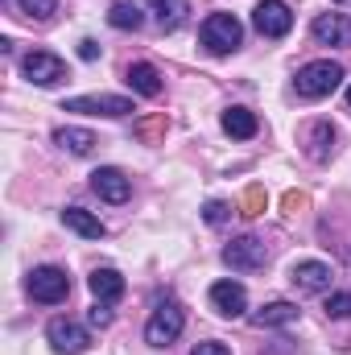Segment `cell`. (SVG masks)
Instances as JSON below:
<instances>
[{
    "mask_svg": "<svg viewBox=\"0 0 351 355\" xmlns=\"http://www.w3.org/2000/svg\"><path fill=\"white\" fill-rule=\"evenodd\" d=\"M343 83V67L339 62H331V58H318V62H306L298 75H293V87L302 99H323V95H331V91Z\"/></svg>",
    "mask_w": 351,
    "mask_h": 355,
    "instance_id": "1",
    "label": "cell"
},
{
    "mask_svg": "<svg viewBox=\"0 0 351 355\" xmlns=\"http://www.w3.org/2000/svg\"><path fill=\"white\" fill-rule=\"evenodd\" d=\"M182 327H186V310L178 306L174 297H166V302H157V310L145 322V343L162 352V347H170L178 335H182Z\"/></svg>",
    "mask_w": 351,
    "mask_h": 355,
    "instance_id": "2",
    "label": "cell"
},
{
    "mask_svg": "<svg viewBox=\"0 0 351 355\" xmlns=\"http://www.w3.org/2000/svg\"><path fill=\"white\" fill-rule=\"evenodd\" d=\"M198 37H203V46H207L211 54H232V50H240V42H244V25H240L232 12H211V17L203 21Z\"/></svg>",
    "mask_w": 351,
    "mask_h": 355,
    "instance_id": "3",
    "label": "cell"
},
{
    "mask_svg": "<svg viewBox=\"0 0 351 355\" xmlns=\"http://www.w3.org/2000/svg\"><path fill=\"white\" fill-rule=\"evenodd\" d=\"M25 289H29L33 302H42V306H58V302H67V293H71V277H67L58 265H37L33 272H29Z\"/></svg>",
    "mask_w": 351,
    "mask_h": 355,
    "instance_id": "4",
    "label": "cell"
},
{
    "mask_svg": "<svg viewBox=\"0 0 351 355\" xmlns=\"http://www.w3.org/2000/svg\"><path fill=\"white\" fill-rule=\"evenodd\" d=\"M21 75H25L33 87H54V83L67 79V62H62L58 54H50V50H33V54L21 58Z\"/></svg>",
    "mask_w": 351,
    "mask_h": 355,
    "instance_id": "5",
    "label": "cell"
},
{
    "mask_svg": "<svg viewBox=\"0 0 351 355\" xmlns=\"http://www.w3.org/2000/svg\"><path fill=\"white\" fill-rule=\"evenodd\" d=\"M62 112H83V116L120 120V116H132V99L128 95H75V99L62 103Z\"/></svg>",
    "mask_w": 351,
    "mask_h": 355,
    "instance_id": "6",
    "label": "cell"
},
{
    "mask_svg": "<svg viewBox=\"0 0 351 355\" xmlns=\"http://www.w3.org/2000/svg\"><path fill=\"white\" fill-rule=\"evenodd\" d=\"M46 339H50V347H54L58 355H79V352L91 347V335L75 322V318H50Z\"/></svg>",
    "mask_w": 351,
    "mask_h": 355,
    "instance_id": "7",
    "label": "cell"
},
{
    "mask_svg": "<svg viewBox=\"0 0 351 355\" xmlns=\"http://www.w3.org/2000/svg\"><path fill=\"white\" fill-rule=\"evenodd\" d=\"M252 25H257L261 37H285L293 29V12H289L285 0H261L252 8Z\"/></svg>",
    "mask_w": 351,
    "mask_h": 355,
    "instance_id": "8",
    "label": "cell"
},
{
    "mask_svg": "<svg viewBox=\"0 0 351 355\" xmlns=\"http://www.w3.org/2000/svg\"><path fill=\"white\" fill-rule=\"evenodd\" d=\"M264 261H268V252H264V240H257V236H240L223 248V265L236 272H257V268H264Z\"/></svg>",
    "mask_w": 351,
    "mask_h": 355,
    "instance_id": "9",
    "label": "cell"
},
{
    "mask_svg": "<svg viewBox=\"0 0 351 355\" xmlns=\"http://www.w3.org/2000/svg\"><path fill=\"white\" fill-rule=\"evenodd\" d=\"M310 33H314L318 46H339V50H348L351 46V17L348 12H318L314 25H310Z\"/></svg>",
    "mask_w": 351,
    "mask_h": 355,
    "instance_id": "10",
    "label": "cell"
},
{
    "mask_svg": "<svg viewBox=\"0 0 351 355\" xmlns=\"http://www.w3.org/2000/svg\"><path fill=\"white\" fill-rule=\"evenodd\" d=\"M211 310L223 318H240L248 310V289L240 281H215L211 285Z\"/></svg>",
    "mask_w": 351,
    "mask_h": 355,
    "instance_id": "11",
    "label": "cell"
},
{
    "mask_svg": "<svg viewBox=\"0 0 351 355\" xmlns=\"http://www.w3.org/2000/svg\"><path fill=\"white\" fill-rule=\"evenodd\" d=\"M91 190H95L103 202H112V207H120V202H128V198H132V182L120 174L116 166L95 170V174H91Z\"/></svg>",
    "mask_w": 351,
    "mask_h": 355,
    "instance_id": "12",
    "label": "cell"
},
{
    "mask_svg": "<svg viewBox=\"0 0 351 355\" xmlns=\"http://www.w3.org/2000/svg\"><path fill=\"white\" fill-rule=\"evenodd\" d=\"M331 265H323V261H298V265L289 268V281L302 289V293H323V289H331Z\"/></svg>",
    "mask_w": 351,
    "mask_h": 355,
    "instance_id": "13",
    "label": "cell"
},
{
    "mask_svg": "<svg viewBox=\"0 0 351 355\" xmlns=\"http://www.w3.org/2000/svg\"><path fill=\"white\" fill-rule=\"evenodd\" d=\"M124 83L137 91V95H145V99L162 95V75H157V67H153V62H132V67L124 71Z\"/></svg>",
    "mask_w": 351,
    "mask_h": 355,
    "instance_id": "14",
    "label": "cell"
},
{
    "mask_svg": "<svg viewBox=\"0 0 351 355\" xmlns=\"http://www.w3.org/2000/svg\"><path fill=\"white\" fill-rule=\"evenodd\" d=\"M223 132L236 137V141H252V137L261 132V120H257V112H248V107H228V112H223Z\"/></svg>",
    "mask_w": 351,
    "mask_h": 355,
    "instance_id": "15",
    "label": "cell"
},
{
    "mask_svg": "<svg viewBox=\"0 0 351 355\" xmlns=\"http://www.w3.org/2000/svg\"><path fill=\"white\" fill-rule=\"evenodd\" d=\"M87 285H91V293H95V302H120L124 297V277L116 268H95Z\"/></svg>",
    "mask_w": 351,
    "mask_h": 355,
    "instance_id": "16",
    "label": "cell"
},
{
    "mask_svg": "<svg viewBox=\"0 0 351 355\" xmlns=\"http://www.w3.org/2000/svg\"><path fill=\"white\" fill-rule=\"evenodd\" d=\"M149 8H153V17H157V25L166 29V33H174L186 25V12H190V0H149Z\"/></svg>",
    "mask_w": 351,
    "mask_h": 355,
    "instance_id": "17",
    "label": "cell"
},
{
    "mask_svg": "<svg viewBox=\"0 0 351 355\" xmlns=\"http://www.w3.org/2000/svg\"><path fill=\"white\" fill-rule=\"evenodd\" d=\"M289 322H298V306L293 302H268L261 306L257 314H252V327H289Z\"/></svg>",
    "mask_w": 351,
    "mask_h": 355,
    "instance_id": "18",
    "label": "cell"
},
{
    "mask_svg": "<svg viewBox=\"0 0 351 355\" xmlns=\"http://www.w3.org/2000/svg\"><path fill=\"white\" fill-rule=\"evenodd\" d=\"M62 223H67L75 236H83V240H99V236H103L99 215H91V211H83V207H67V211H62Z\"/></svg>",
    "mask_w": 351,
    "mask_h": 355,
    "instance_id": "19",
    "label": "cell"
},
{
    "mask_svg": "<svg viewBox=\"0 0 351 355\" xmlns=\"http://www.w3.org/2000/svg\"><path fill=\"white\" fill-rule=\"evenodd\" d=\"M54 145H62L75 157H87L99 141H95V132H87V128H54Z\"/></svg>",
    "mask_w": 351,
    "mask_h": 355,
    "instance_id": "20",
    "label": "cell"
},
{
    "mask_svg": "<svg viewBox=\"0 0 351 355\" xmlns=\"http://www.w3.org/2000/svg\"><path fill=\"white\" fill-rule=\"evenodd\" d=\"M141 21H145V17H141V8H137L132 0H116V4L108 8V25H112V29H124V33H128V29H141Z\"/></svg>",
    "mask_w": 351,
    "mask_h": 355,
    "instance_id": "21",
    "label": "cell"
},
{
    "mask_svg": "<svg viewBox=\"0 0 351 355\" xmlns=\"http://www.w3.org/2000/svg\"><path fill=\"white\" fill-rule=\"evenodd\" d=\"M306 145H310L306 153H310L314 162H327V157H331V149H335V128H331L327 120H318V124L310 128V141H306Z\"/></svg>",
    "mask_w": 351,
    "mask_h": 355,
    "instance_id": "22",
    "label": "cell"
},
{
    "mask_svg": "<svg viewBox=\"0 0 351 355\" xmlns=\"http://www.w3.org/2000/svg\"><path fill=\"white\" fill-rule=\"evenodd\" d=\"M17 8L25 17H33V21H50L58 12V0H17Z\"/></svg>",
    "mask_w": 351,
    "mask_h": 355,
    "instance_id": "23",
    "label": "cell"
},
{
    "mask_svg": "<svg viewBox=\"0 0 351 355\" xmlns=\"http://www.w3.org/2000/svg\"><path fill=\"white\" fill-rule=\"evenodd\" d=\"M327 314H331V318H351V289L327 297Z\"/></svg>",
    "mask_w": 351,
    "mask_h": 355,
    "instance_id": "24",
    "label": "cell"
},
{
    "mask_svg": "<svg viewBox=\"0 0 351 355\" xmlns=\"http://www.w3.org/2000/svg\"><path fill=\"white\" fill-rule=\"evenodd\" d=\"M228 215H232V207H228V202H219V198H211V202L203 207V219H207L211 227H219V223H228Z\"/></svg>",
    "mask_w": 351,
    "mask_h": 355,
    "instance_id": "25",
    "label": "cell"
},
{
    "mask_svg": "<svg viewBox=\"0 0 351 355\" xmlns=\"http://www.w3.org/2000/svg\"><path fill=\"white\" fill-rule=\"evenodd\" d=\"M261 211H264V190H261V186H252V190L244 194V202H240V215H248V219H252V215H261Z\"/></svg>",
    "mask_w": 351,
    "mask_h": 355,
    "instance_id": "26",
    "label": "cell"
},
{
    "mask_svg": "<svg viewBox=\"0 0 351 355\" xmlns=\"http://www.w3.org/2000/svg\"><path fill=\"white\" fill-rule=\"evenodd\" d=\"M87 318H91V327H112V302H95Z\"/></svg>",
    "mask_w": 351,
    "mask_h": 355,
    "instance_id": "27",
    "label": "cell"
},
{
    "mask_svg": "<svg viewBox=\"0 0 351 355\" xmlns=\"http://www.w3.org/2000/svg\"><path fill=\"white\" fill-rule=\"evenodd\" d=\"M190 355H232V347H228V343H215V339H207V343H198Z\"/></svg>",
    "mask_w": 351,
    "mask_h": 355,
    "instance_id": "28",
    "label": "cell"
},
{
    "mask_svg": "<svg viewBox=\"0 0 351 355\" xmlns=\"http://www.w3.org/2000/svg\"><path fill=\"white\" fill-rule=\"evenodd\" d=\"M79 58H83V62H95V58H99V42L83 37V42H79Z\"/></svg>",
    "mask_w": 351,
    "mask_h": 355,
    "instance_id": "29",
    "label": "cell"
},
{
    "mask_svg": "<svg viewBox=\"0 0 351 355\" xmlns=\"http://www.w3.org/2000/svg\"><path fill=\"white\" fill-rule=\"evenodd\" d=\"M348 107H351V87H348Z\"/></svg>",
    "mask_w": 351,
    "mask_h": 355,
    "instance_id": "30",
    "label": "cell"
}]
</instances>
